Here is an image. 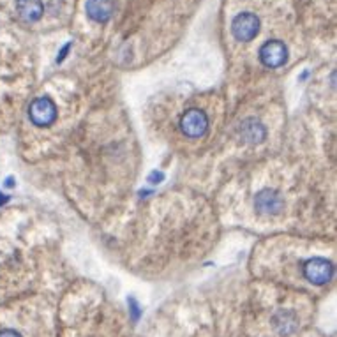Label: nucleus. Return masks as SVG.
Segmentation results:
<instances>
[{
    "mask_svg": "<svg viewBox=\"0 0 337 337\" xmlns=\"http://www.w3.org/2000/svg\"><path fill=\"white\" fill-rule=\"evenodd\" d=\"M28 116L37 127H48L57 118V105L50 97H37L28 108Z\"/></svg>",
    "mask_w": 337,
    "mask_h": 337,
    "instance_id": "nucleus-1",
    "label": "nucleus"
},
{
    "mask_svg": "<svg viewBox=\"0 0 337 337\" xmlns=\"http://www.w3.org/2000/svg\"><path fill=\"white\" fill-rule=\"evenodd\" d=\"M0 337H21V336H19L16 330L5 329V330H2V332H0Z\"/></svg>",
    "mask_w": 337,
    "mask_h": 337,
    "instance_id": "nucleus-11",
    "label": "nucleus"
},
{
    "mask_svg": "<svg viewBox=\"0 0 337 337\" xmlns=\"http://www.w3.org/2000/svg\"><path fill=\"white\" fill-rule=\"evenodd\" d=\"M69 48H71V44H66V46H64L62 53H60V57H58V62H62L64 58H66V55H67V51H69Z\"/></svg>",
    "mask_w": 337,
    "mask_h": 337,
    "instance_id": "nucleus-12",
    "label": "nucleus"
},
{
    "mask_svg": "<svg viewBox=\"0 0 337 337\" xmlns=\"http://www.w3.org/2000/svg\"><path fill=\"white\" fill-rule=\"evenodd\" d=\"M256 210L263 216H275L279 214L283 209V198L279 196V193L274 189H263L256 194L254 200Z\"/></svg>",
    "mask_w": 337,
    "mask_h": 337,
    "instance_id": "nucleus-6",
    "label": "nucleus"
},
{
    "mask_svg": "<svg viewBox=\"0 0 337 337\" xmlns=\"http://www.w3.org/2000/svg\"><path fill=\"white\" fill-rule=\"evenodd\" d=\"M18 18L25 23H34L43 16V2L41 0H16Z\"/></svg>",
    "mask_w": 337,
    "mask_h": 337,
    "instance_id": "nucleus-7",
    "label": "nucleus"
},
{
    "mask_svg": "<svg viewBox=\"0 0 337 337\" xmlns=\"http://www.w3.org/2000/svg\"><path fill=\"white\" fill-rule=\"evenodd\" d=\"M304 275L313 284L322 286V284H327L332 279L334 267L325 258H313V260L306 261V265H304Z\"/></svg>",
    "mask_w": 337,
    "mask_h": 337,
    "instance_id": "nucleus-4",
    "label": "nucleus"
},
{
    "mask_svg": "<svg viewBox=\"0 0 337 337\" xmlns=\"http://www.w3.org/2000/svg\"><path fill=\"white\" fill-rule=\"evenodd\" d=\"M288 58V48L281 41H267L260 48V60L265 67H281Z\"/></svg>",
    "mask_w": 337,
    "mask_h": 337,
    "instance_id": "nucleus-5",
    "label": "nucleus"
},
{
    "mask_svg": "<svg viewBox=\"0 0 337 337\" xmlns=\"http://www.w3.org/2000/svg\"><path fill=\"white\" fill-rule=\"evenodd\" d=\"M209 129V118L205 112L191 108L180 116V131L189 138H202Z\"/></svg>",
    "mask_w": 337,
    "mask_h": 337,
    "instance_id": "nucleus-2",
    "label": "nucleus"
},
{
    "mask_svg": "<svg viewBox=\"0 0 337 337\" xmlns=\"http://www.w3.org/2000/svg\"><path fill=\"white\" fill-rule=\"evenodd\" d=\"M5 202H9V196H5V194H0V207L4 205Z\"/></svg>",
    "mask_w": 337,
    "mask_h": 337,
    "instance_id": "nucleus-13",
    "label": "nucleus"
},
{
    "mask_svg": "<svg viewBox=\"0 0 337 337\" xmlns=\"http://www.w3.org/2000/svg\"><path fill=\"white\" fill-rule=\"evenodd\" d=\"M258 30H260V19L251 12H242V14L235 16V19L231 21L233 35L236 41H242V43L254 39Z\"/></svg>",
    "mask_w": 337,
    "mask_h": 337,
    "instance_id": "nucleus-3",
    "label": "nucleus"
},
{
    "mask_svg": "<svg viewBox=\"0 0 337 337\" xmlns=\"http://www.w3.org/2000/svg\"><path fill=\"white\" fill-rule=\"evenodd\" d=\"M240 136L245 143H261L267 136V131L258 120L247 118L240 124Z\"/></svg>",
    "mask_w": 337,
    "mask_h": 337,
    "instance_id": "nucleus-9",
    "label": "nucleus"
},
{
    "mask_svg": "<svg viewBox=\"0 0 337 337\" xmlns=\"http://www.w3.org/2000/svg\"><path fill=\"white\" fill-rule=\"evenodd\" d=\"M113 9H115L113 0H89L87 2V14L97 23L108 21L113 14Z\"/></svg>",
    "mask_w": 337,
    "mask_h": 337,
    "instance_id": "nucleus-8",
    "label": "nucleus"
},
{
    "mask_svg": "<svg viewBox=\"0 0 337 337\" xmlns=\"http://www.w3.org/2000/svg\"><path fill=\"white\" fill-rule=\"evenodd\" d=\"M163 178H164V175L161 173V171H154V173H150L148 180H150L152 184H159V182H163Z\"/></svg>",
    "mask_w": 337,
    "mask_h": 337,
    "instance_id": "nucleus-10",
    "label": "nucleus"
}]
</instances>
